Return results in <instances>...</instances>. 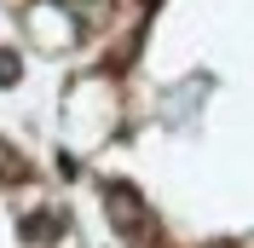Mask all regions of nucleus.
<instances>
[{"label": "nucleus", "mask_w": 254, "mask_h": 248, "mask_svg": "<svg viewBox=\"0 0 254 248\" xmlns=\"http://www.w3.org/2000/svg\"><path fill=\"white\" fill-rule=\"evenodd\" d=\"M17 81H23V58L12 47H0V87H17Z\"/></svg>", "instance_id": "obj_4"}, {"label": "nucleus", "mask_w": 254, "mask_h": 248, "mask_svg": "<svg viewBox=\"0 0 254 248\" xmlns=\"http://www.w3.org/2000/svg\"><path fill=\"white\" fill-rule=\"evenodd\" d=\"M23 179H29V156L0 139V185H23Z\"/></svg>", "instance_id": "obj_3"}, {"label": "nucleus", "mask_w": 254, "mask_h": 248, "mask_svg": "<svg viewBox=\"0 0 254 248\" xmlns=\"http://www.w3.org/2000/svg\"><path fill=\"white\" fill-rule=\"evenodd\" d=\"M104 214H110L116 237H127V248H168V231H162V219L144 208V196L122 179L104 185Z\"/></svg>", "instance_id": "obj_1"}, {"label": "nucleus", "mask_w": 254, "mask_h": 248, "mask_svg": "<svg viewBox=\"0 0 254 248\" xmlns=\"http://www.w3.org/2000/svg\"><path fill=\"white\" fill-rule=\"evenodd\" d=\"M23 237H29V243H58L64 237V214L58 208H52V214H29L23 219Z\"/></svg>", "instance_id": "obj_2"}]
</instances>
